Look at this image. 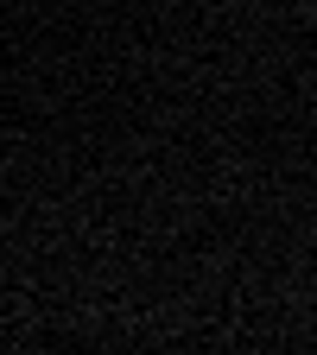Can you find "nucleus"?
<instances>
[]
</instances>
